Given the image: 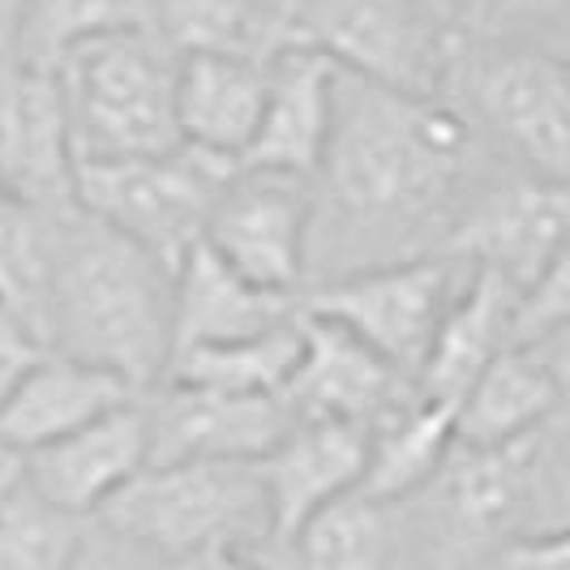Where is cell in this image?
I'll return each mask as SVG.
<instances>
[{
    "mask_svg": "<svg viewBox=\"0 0 570 570\" xmlns=\"http://www.w3.org/2000/svg\"><path fill=\"white\" fill-rule=\"evenodd\" d=\"M570 194L562 180L523 171H498L463 206L455 228L442 240V257L502 275L514 292L537 284L567 249Z\"/></svg>",
    "mask_w": 570,
    "mask_h": 570,
    "instance_id": "11",
    "label": "cell"
},
{
    "mask_svg": "<svg viewBox=\"0 0 570 570\" xmlns=\"http://www.w3.org/2000/svg\"><path fill=\"white\" fill-rule=\"evenodd\" d=\"M421 4H429L433 13H442V18H451V22H459V0H421Z\"/></svg>",
    "mask_w": 570,
    "mask_h": 570,
    "instance_id": "38",
    "label": "cell"
},
{
    "mask_svg": "<svg viewBox=\"0 0 570 570\" xmlns=\"http://www.w3.org/2000/svg\"><path fill=\"white\" fill-rule=\"evenodd\" d=\"M309 180L236 168L210 202L202 245L249 284L301 296L309 262Z\"/></svg>",
    "mask_w": 570,
    "mask_h": 570,
    "instance_id": "10",
    "label": "cell"
},
{
    "mask_svg": "<svg viewBox=\"0 0 570 570\" xmlns=\"http://www.w3.org/2000/svg\"><path fill=\"white\" fill-rule=\"evenodd\" d=\"M73 164L57 78L0 60V185L48 210H78Z\"/></svg>",
    "mask_w": 570,
    "mask_h": 570,
    "instance_id": "14",
    "label": "cell"
},
{
    "mask_svg": "<svg viewBox=\"0 0 570 570\" xmlns=\"http://www.w3.org/2000/svg\"><path fill=\"white\" fill-rule=\"evenodd\" d=\"M22 481H27V455L0 438V507L22 489Z\"/></svg>",
    "mask_w": 570,
    "mask_h": 570,
    "instance_id": "36",
    "label": "cell"
},
{
    "mask_svg": "<svg viewBox=\"0 0 570 570\" xmlns=\"http://www.w3.org/2000/svg\"><path fill=\"white\" fill-rule=\"evenodd\" d=\"M86 523L57 511L22 481V489L0 507V570H69L82 549Z\"/></svg>",
    "mask_w": 570,
    "mask_h": 570,
    "instance_id": "29",
    "label": "cell"
},
{
    "mask_svg": "<svg viewBox=\"0 0 570 570\" xmlns=\"http://www.w3.org/2000/svg\"><path fill=\"white\" fill-rule=\"evenodd\" d=\"M567 412L502 446H459L425 493L407 498L425 570H476L502 544L567 532Z\"/></svg>",
    "mask_w": 570,
    "mask_h": 570,
    "instance_id": "3",
    "label": "cell"
},
{
    "mask_svg": "<svg viewBox=\"0 0 570 570\" xmlns=\"http://www.w3.org/2000/svg\"><path fill=\"white\" fill-rule=\"evenodd\" d=\"M451 99L463 104L498 164L523 176L562 180L570 171L567 52L514 39H463Z\"/></svg>",
    "mask_w": 570,
    "mask_h": 570,
    "instance_id": "6",
    "label": "cell"
},
{
    "mask_svg": "<svg viewBox=\"0 0 570 570\" xmlns=\"http://www.w3.org/2000/svg\"><path fill=\"white\" fill-rule=\"evenodd\" d=\"M412 391L416 382L386 365L356 335L326 317L301 314V356L279 391L292 421H343L370 429Z\"/></svg>",
    "mask_w": 570,
    "mask_h": 570,
    "instance_id": "13",
    "label": "cell"
},
{
    "mask_svg": "<svg viewBox=\"0 0 570 570\" xmlns=\"http://www.w3.org/2000/svg\"><path fill=\"white\" fill-rule=\"evenodd\" d=\"M150 463H257L287 433L279 395H219L155 382L142 391Z\"/></svg>",
    "mask_w": 570,
    "mask_h": 570,
    "instance_id": "12",
    "label": "cell"
},
{
    "mask_svg": "<svg viewBox=\"0 0 570 570\" xmlns=\"http://www.w3.org/2000/svg\"><path fill=\"white\" fill-rule=\"evenodd\" d=\"M468 266L455 257L425 254L386 266L347 271L301 292V314L326 317L373 347L386 365L416 382L438 322L451 309Z\"/></svg>",
    "mask_w": 570,
    "mask_h": 570,
    "instance_id": "9",
    "label": "cell"
},
{
    "mask_svg": "<svg viewBox=\"0 0 570 570\" xmlns=\"http://www.w3.org/2000/svg\"><path fill=\"white\" fill-rule=\"evenodd\" d=\"M43 347L150 391L171 356V266L73 210L48 287Z\"/></svg>",
    "mask_w": 570,
    "mask_h": 570,
    "instance_id": "2",
    "label": "cell"
},
{
    "mask_svg": "<svg viewBox=\"0 0 570 570\" xmlns=\"http://www.w3.org/2000/svg\"><path fill=\"white\" fill-rule=\"evenodd\" d=\"M73 210H48L0 185V314L43 343V309Z\"/></svg>",
    "mask_w": 570,
    "mask_h": 570,
    "instance_id": "26",
    "label": "cell"
},
{
    "mask_svg": "<svg viewBox=\"0 0 570 570\" xmlns=\"http://www.w3.org/2000/svg\"><path fill=\"white\" fill-rule=\"evenodd\" d=\"M301 48L400 95H451L463 27L421 0H296Z\"/></svg>",
    "mask_w": 570,
    "mask_h": 570,
    "instance_id": "7",
    "label": "cell"
},
{
    "mask_svg": "<svg viewBox=\"0 0 570 570\" xmlns=\"http://www.w3.org/2000/svg\"><path fill=\"white\" fill-rule=\"evenodd\" d=\"M296 356H301V314L266 335H254V340L171 352L159 382L219 391V395H279L296 370Z\"/></svg>",
    "mask_w": 570,
    "mask_h": 570,
    "instance_id": "27",
    "label": "cell"
},
{
    "mask_svg": "<svg viewBox=\"0 0 570 570\" xmlns=\"http://www.w3.org/2000/svg\"><path fill=\"white\" fill-rule=\"evenodd\" d=\"M455 451V407L412 391L365 429V468L356 493L370 502H407L425 493Z\"/></svg>",
    "mask_w": 570,
    "mask_h": 570,
    "instance_id": "25",
    "label": "cell"
},
{
    "mask_svg": "<svg viewBox=\"0 0 570 570\" xmlns=\"http://www.w3.org/2000/svg\"><path fill=\"white\" fill-rule=\"evenodd\" d=\"M511 309L514 287L493 271L468 266L451 309L438 322L425 365L416 370V391L425 400L455 407L481 370L511 343Z\"/></svg>",
    "mask_w": 570,
    "mask_h": 570,
    "instance_id": "23",
    "label": "cell"
},
{
    "mask_svg": "<svg viewBox=\"0 0 570 570\" xmlns=\"http://www.w3.org/2000/svg\"><path fill=\"white\" fill-rule=\"evenodd\" d=\"M296 314H301V296H279L249 284L202 240L171 271V352L254 340L292 322Z\"/></svg>",
    "mask_w": 570,
    "mask_h": 570,
    "instance_id": "20",
    "label": "cell"
},
{
    "mask_svg": "<svg viewBox=\"0 0 570 570\" xmlns=\"http://www.w3.org/2000/svg\"><path fill=\"white\" fill-rule=\"evenodd\" d=\"M155 30L180 57L271 65L301 48L296 0H155Z\"/></svg>",
    "mask_w": 570,
    "mask_h": 570,
    "instance_id": "24",
    "label": "cell"
},
{
    "mask_svg": "<svg viewBox=\"0 0 570 570\" xmlns=\"http://www.w3.org/2000/svg\"><path fill=\"white\" fill-rule=\"evenodd\" d=\"M138 395L142 391H134L125 377L43 347L39 361L18 377V386L0 400V438L30 455L65 433L134 403Z\"/></svg>",
    "mask_w": 570,
    "mask_h": 570,
    "instance_id": "21",
    "label": "cell"
},
{
    "mask_svg": "<svg viewBox=\"0 0 570 570\" xmlns=\"http://www.w3.org/2000/svg\"><path fill=\"white\" fill-rule=\"evenodd\" d=\"M232 171V164L189 146L142 159H78L73 206L176 271V262L202 240L210 202Z\"/></svg>",
    "mask_w": 570,
    "mask_h": 570,
    "instance_id": "8",
    "label": "cell"
},
{
    "mask_svg": "<svg viewBox=\"0 0 570 570\" xmlns=\"http://www.w3.org/2000/svg\"><path fill=\"white\" fill-rule=\"evenodd\" d=\"M570 0H459V27L476 39H514L567 52Z\"/></svg>",
    "mask_w": 570,
    "mask_h": 570,
    "instance_id": "30",
    "label": "cell"
},
{
    "mask_svg": "<svg viewBox=\"0 0 570 570\" xmlns=\"http://www.w3.org/2000/svg\"><path fill=\"white\" fill-rule=\"evenodd\" d=\"M69 570H176V567H171L168 558H159V553H150L142 544L116 537L104 523L90 519V523H86L82 549H78V558H73Z\"/></svg>",
    "mask_w": 570,
    "mask_h": 570,
    "instance_id": "32",
    "label": "cell"
},
{
    "mask_svg": "<svg viewBox=\"0 0 570 570\" xmlns=\"http://www.w3.org/2000/svg\"><path fill=\"white\" fill-rule=\"evenodd\" d=\"M39 352H43V343L27 335L13 317L0 314V400L18 386V377L39 361Z\"/></svg>",
    "mask_w": 570,
    "mask_h": 570,
    "instance_id": "34",
    "label": "cell"
},
{
    "mask_svg": "<svg viewBox=\"0 0 570 570\" xmlns=\"http://www.w3.org/2000/svg\"><path fill=\"white\" fill-rule=\"evenodd\" d=\"M498 164L451 95H400L340 73L335 120L309 194L305 287L438 254Z\"/></svg>",
    "mask_w": 570,
    "mask_h": 570,
    "instance_id": "1",
    "label": "cell"
},
{
    "mask_svg": "<svg viewBox=\"0 0 570 570\" xmlns=\"http://www.w3.org/2000/svg\"><path fill=\"white\" fill-rule=\"evenodd\" d=\"M567 335L544 343H507L455 403L459 446H502L528 438L567 412Z\"/></svg>",
    "mask_w": 570,
    "mask_h": 570,
    "instance_id": "16",
    "label": "cell"
},
{
    "mask_svg": "<svg viewBox=\"0 0 570 570\" xmlns=\"http://www.w3.org/2000/svg\"><path fill=\"white\" fill-rule=\"evenodd\" d=\"M340 69L314 48H292L266 69V104L240 168L314 180L335 120Z\"/></svg>",
    "mask_w": 570,
    "mask_h": 570,
    "instance_id": "18",
    "label": "cell"
},
{
    "mask_svg": "<svg viewBox=\"0 0 570 570\" xmlns=\"http://www.w3.org/2000/svg\"><path fill=\"white\" fill-rule=\"evenodd\" d=\"M180 52L155 27L90 39L52 69L73 159H142L180 146Z\"/></svg>",
    "mask_w": 570,
    "mask_h": 570,
    "instance_id": "4",
    "label": "cell"
},
{
    "mask_svg": "<svg viewBox=\"0 0 570 570\" xmlns=\"http://www.w3.org/2000/svg\"><path fill=\"white\" fill-rule=\"evenodd\" d=\"M108 532L185 567L215 549H266L271 511L257 463H146L95 514Z\"/></svg>",
    "mask_w": 570,
    "mask_h": 570,
    "instance_id": "5",
    "label": "cell"
},
{
    "mask_svg": "<svg viewBox=\"0 0 570 570\" xmlns=\"http://www.w3.org/2000/svg\"><path fill=\"white\" fill-rule=\"evenodd\" d=\"M176 570H279L262 549H215V553H202L194 562Z\"/></svg>",
    "mask_w": 570,
    "mask_h": 570,
    "instance_id": "35",
    "label": "cell"
},
{
    "mask_svg": "<svg viewBox=\"0 0 570 570\" xmlns=\"http://www.w3.org/2000/svg\"><path fill=\"white\" fill-rule=\"evenodd\" d=\"M155 27V0H22L13 60L52 73L90 39Z\"/></svg>",
    "mask_w": 570,
    "mask_h": 570,
    "instance_id": "28",
    "label": "cell"
},
{
    "mask_svg": "<svg viewBox=\"0 0 570 570\" xmlns=\"http://www.w3.org/2000/svg\"><path fill=\"white\" fill-rule=\"evenodd\" d=\"M0 60H4V57H0Z\"/></svg>",
    "mask_w": 570,
    "mask_h": 570,
    "instance_id": "39",
    "label": "cell"
},
{
    "mask_svg": "<svg viewBox=\"0 0 570 570\" xmlns=\"http://www.w3.org/2000/svg\"><path fill=\"white\" fill-rule=\"evenodd\" d=\"M570 331V254H562L537 284L514 292L511 343L562 340Z\"/></svg>",
    "mask_w": 570,
    "mask_h": 570,
    "instance_id": "31",
    "label": "cell"
},
{
    "mask_svg": "<svg viewBox=\"0 0 570 570\" xmlns=\"http://www.w3.org/2000/svg\"><path fill=\"white\" fill-rule=\"evenodd\" d=\"M262 553L279 570H425L412 507L361 493L322 507L301 532Z\"/></svg>",
    "mask_w": 570,
    "mask_h": 570,
    "instance_id": "19",
    "label": "cell"
},
{
    "mask_svg": "<svg viewBox=\"0 0 570 570\" xmlns=\"http://www.w3.org/2000/svg\"><path fill=\"white\" fill-rule=\"evenodd\" d=\"M18 22H22V0H0V57L4 60H13Z\"/></svg>",
    "mask_w": 570,
    "mask_h": 570,
    "instance_id": "37",
    "label": "cell"
},
{
    "mask_svg": "<svg viewBox=\"0 0 570 570\" xmlns=\"http://www.w3.org/2000/svg\"><path fill=\"white\" fill-rule=\"evenodd\" d=\"M489 562H493V570H570V532H544V537L511 541Z\"/></svg>",
    "mask_w": 570,
    "mask_h": 570,
    "instance_id": "33",
    "label": "cell"
},
{
    "mask_svg": "<svg viewBox=\"0 0 570 570\" xmlns=\"http://www.w3.org/2000/svg\"><path fill=\"white\" fill-rule=\"evenodd\" d=\"M150 463L142 395L27 455V485L57 511L95 519Z\"/></svg>",
    "mask_w": 570,
    "mask_h": 570,
    "instance_id": "15",
    "label": "cell"
},
{
    "mask_svg": "<svg viewBox=\"0 0 570 570\" xmlns=\"http://www.w3.org/2000/svg\"><path fill=\"white\" fill-rule=\"evenodd\" d=\"M365 429L343 421H292L287 433L257 459V476L271 511V544L301 532L322 507L340 502L361 485Z\"/></svg>",
    "mask_w": 570,
    "mask_h": 570,
    "instance_id": "17",
    "label": "cell"
},
{
    "mask_svg": "<svg viewBox=\"0 0 570 570\" xmlns=\"http://www.w3.org/2000/svg\"><path fill=\"white\" fill-rule=\"evenodd\" d=\"M266 69L236 57H180L176 129L180 146L240 168L266 104Z\"/></svg>",
    "mask_w": 570,
    "mask_h": 570,
    "instance_id": "22",
    "label": "cell"
}]
</instances>
